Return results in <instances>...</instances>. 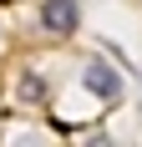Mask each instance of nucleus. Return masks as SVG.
Wrapping results in <instances>:
<instances>
[{
  "label": "nucleus",
  "mask_w": 142,
  "mask_h": 147,
  "mask_svg": "<svg viewBox=\"0 0 142 147\" xmlns=\"http://www.w3.org/2000/svg\"><path fill=\"white\" fill-rule=\"evenodd\" d=\"M36 20H41L46 36H76V26H81V0H41L36 5Z\"/></svg>",
  "instance_id": "1"
},
{
  "label": "nucleus",
  "mask_w": 142,
  "mask_h": 147,
  "mask_svg": "<svg viewBox=\"0 0 142 147\" xmlns=\"http://www.w3.org/2000/svg\"><path fill=\"white\" fill-rule=\"evenodd\" d=\"M81 86L91 91L97 102H117V96H122V76H117L101 56H91V61L81 66Z\"/></svg>",
  "instance_id": "2"
},
{
  "label": "nucleus",
  "mask_w": 142,
  "mask_h": 147,
  "mask_svg": "<svg viewBox=\"0 0 142 147\" xmlns=\"http://www.w3.org/2000/svg\"><path fill=\"white\" fill-rule=\"evenodd\" d=\"M15 96H20V102H36V107H41V102H46V76L20 71V81H15Z\"/></svg>",
  "instance_id": "3"
},
{
  "label": "nucleus",
  "mask_w": 142,
  "mask_h": 147,
  "mask_svg": "<svg viewBox=\"0 0 142 147\" xmlns=\"http://www.w3.org/2000/svg\"><path fill=\"white\" fill-rule=\"evenodd\" d=\"M137 107H142V96H137Z\"/></svg>",
  "instance_id": "4"
}]
</instances>
